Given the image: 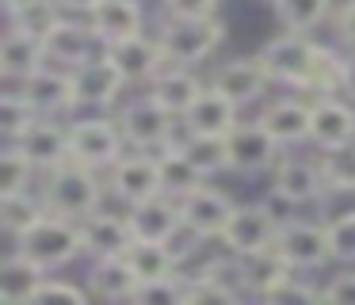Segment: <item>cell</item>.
Listing matches in <instances>:
<instances>
[{
	"mask_svg": "<svg viewBox=\"0 0 355 305\" xmlns=\"http://www.w3.org/2000/svg\"><path fill=\"white\" fill-rule=\"evenodd\" d=\"M42 198H46L50 214H62V218H88V214L100 210L103 202V180L96 168L80 164V160H65V164L50 168L46 183H42Z\"/></svg>",
	"mask_w": 355,
	"mask_h": 305,
	"instance_id": "1",
	"label": "cell"
},
{
	"mask_svg": "<svg viewBox=\"0 0 355 305\" xmlns=\"http://www.w3.org/2000/svg\"><path fill=\"white\" fill-rule=\"evenodd\" d=\"M119 130H123L126 145L141 152H164V149H176L180 137L187 134L184 122H176V114H168L157 99L141 96L130 99V103L119 111Z\"/></svg>",
	"mask_w": 355,
	"mask_h": 305,
	"instance_id": "2",
	"label": "cell"
},
{
	"mask_svg": "<svg viewBox=\"0 0 355 305\" xmlns=\"http://www.w3.org/2000/svg\"><path fill=\"white\" fill-rule=\"evenodd\" d=\"M157 42H161L168 65H199L207 61L218 46L225 42V23L218 15H202V19H168L157 27Z\"/></svg>",
	"mask_w": 355,
	"mask_h": 305,
	"instance_id": "3",
	"label": "cell"
},
{
	"mask_svg": "<svg viewBox=\"0 0 355 305\" xmlns=\"http://www.w3.org/2000/svg\"><path fill=\"white\" fill-rule=\"evenodd\" d=\"M19 252L42 263L46 271H58V267H69L73 259L85 252V241H80V221L62 218V214H46L39 225H31L24 236L16 241Z\"/></svg>",
	"mask_w": 355,
	"mask_h": 305,
	"instance_id": "4",
	"label": "cell"
},
{
	"mask_svg": "<svg viewBox=\"0 0 355 305\" xmlns=\"http://www.w3.org/2000/svg\"><path fill=\"white\" fill-rule=\"evenodd\" d=\"M279 229H283V218H275L260 202H248L230 214V221L222 229V244H225V252H233L241 259H256L263 252H275Z\"/></svg>",
	"mask_w": 355,
	"mask_h": 305,
	"instance_id": "5",
	"label": "cell"
},
{
	"mask_svg": "<svg viewBox=\"0 0 355 305\" xmlns=\"http://www.w3.org/2000/svg\"><path fill=\"white\" fill-rule=\"evenodd\" d=\"M123 149H130V145H126V137H123V130H119L115 119L92 114V119L69 122V152L80 164L96 168V172L115 168L119 160H123Z\"/></svg>",
	"mask_w": 355,
	"mask_h": 305,
	"instance_id": "6",
	"label": "cell"
},
{
	"mask_svg": "<svg viewBox=\"0 0 355 305\" xmlns=\"http://www.w3.org/2000/svg\"><path fill=\"white\" fill-rule=\"evenodd\" d=\"M176 202H180V218H184V233L199 236V241H222L225 221L237 210V202L207 180L199 187H191L184 198H176Z\"/></svg>",
	"mask_w": 355,
	"mask_h": 305,
	"instance_id": "7",
	"label": "cell"
},
{
	"mask_svg": "<svg viewBox=\"0 0 355 305\" xmlns=\"http://www.w3.org/2000/svg\"><path fill=\"white\" fill-rule=\"evenodd\" d=\"M275 252L294 267V271H317V267H324L332 259L329 225H321V221H302V218L283 221Z\"/></svg>",
	"mask_w": 355,
	"mask_h": 305,
	"instance_id": "8",
	"label": "cell"
},
{
	"mask_svg": "<svg viewBox=\"0 0 355 305\" xmlns=\"http://www.w3.org/2000/svg\"><path fill=\"white\" fill-rule=\"evenodd\" d=\"M225 141H230V172H237V175L268 172V168H275L279 157H283V145L271 137V130L263 126L260 119L237 122V126L225 134Z\"/></svg>",
	"mask_w": 355,
	"mask_h": 305,
	"instance_id": "9",
	"label": "cell"
},
{
	"mask_svg": "<svg viewBox=\"0 0 355 305\" xmlns=\"http://www.w3.org/2000/svg\"><path fill=\"white\" fill-rule=\"evenodd\" d=\"M111 191L123 198L126 206L149 202V198L164 195V172H161V152H126L115 168H111Z\"/></svg>",
	"mask_w": 355,
	"mask_h": 305,
	"instance_id": "10",
	"label": "cell"
},
{
	"mask_svg": "<svg viewBox=\"0 0 355 305\" xmlns=\"http://www.w3.org/2000/svg\"><path fill=\"white\" fill-rule=\"evenodd\" d=\"M317 53V42L302 31H283V35L268 38L260 50L263 65H268L271 80L275 84H286V88H298L309 73V61Z\"/></svg>",
	"mask_w": 355,
	"mask_h": 305,
	"instance_id": "11",
	"label": "cell"
},
{
	"mask_svg": "<svg viewBox=\"0 0 355 305\" xmlns=\"http://www.w3.org/2000/svg\"><path fill=\"white\" fill-rule=\"evenodd\" d=\"M275 195L286 206H309V202H324L329 180L321 172V160H306V157H279L275 164Z\"/></svg>",
	"mask_w": 355,
	"mask_h": 305,
	"instance_id": "12",
	"label": "cell"
},
{
	"mask_svg": "<svg viewBox=\"0 0 355 305\" xmlns=\"http://www.w3.org/2000/svg\"><path fill=\"white\" fill-rule=\"evenodd\" d=\"M73 84H77V103L92 107V111L115 107L126 92V76L115 69V61H111L107 53H96L92 61L73 69Z\"/></svg>",
	"mask_w": 355,
	"mask_h": 305,
	"instance_id": "13",
	"label": "cell"
},
{
	"mask_svg": "<svg viewBox=\"0 0 355 305\" xmlns=\"http://www.w3.org/2000/svg\"><path fill=\"white\" fill-rule=\"evenodd\" d=\"M19 92L39 107V114H69L77 103V84H73V69L62 65H42L31 76L19 80Z\"/></svg>",
	"mask_w": 355,
	"mask_h": 305,
	"instance_id": "14",
	"label": "cell"
},
{
	"mask_svg": "<svg viewBox=\"0 0 355 305\" xmlns=\"http://www.w3.org/2000/svg\"><path fill=\"white\" fill-rule=\"evenodd\" d=\"M210 84L222 88L237 107H248V103H260L263 92L275 80H271V73H268L260 53H252V58H233V61H225V65H218V73Z\"/></svg>",
	"mask_w": 355,
	"mask_h": 305,
	"instance_id": "15",
	"label": "cell"
},
{
	"mask_svg": "<svg viewBox=\"0 0 355 305\" xmlns=\"http://www.w3.org/2000/svg\"><path fill=\"white\" fill-rule=\"evenodd\" d=\"M103 53L115 61V69L126 76V84H149L164 65H168V58H164V50H161V42H157V35H153V38H149V35L123 38V42L103 46Z\"/></svg>",
	"mask_w": 355,
	"mask_h": 305,
	"instance_id": "16",
	"label": "cell"
},
{
	"mask_svg": "<svg viewBox=\"0 0 355 305\" xmlns=\"http://www.w3.org/2000/svg\"><path fill=\"white\" fill-rule=\"evenodd\" d=\"M355 141V107L344 103L340 96L313 99V119H309V145L317 149H340Z\"/></svg>",
	"mask_w": 355,
	"mask_h": 305,
	"instance_id": "17",
	"label": "cell"
},
{
	"mask_svg": "<svg viewBox=\"0 0 355 305\" xmlns=\"http://www.w3.org/2000/svg\"><path fill=\"white\" fill-rule=\"evenodd\" d=\"M88 27L96 31L100 46L146 35V4L141 0H103L100 8L88 12Z\"/></svg>",
	"mask_w": 355,
	"mask_h": 305,
	"instance_id": "18",
	"label": "cell"
},
{
	"mask_svg": "<svg viewBox=\"0 0 355 305\" xmlns=\"http://www.w3.org/2000/svg\"><path fill=\"white\" fill-rule=\"evenodd\" d=\"M96 31L85 27L77 19H62L46 38H42V50H46L50 65H62V69H80L85 61L96 58Z\"/></svg>",
	"mask_w": 355,
	"mask_h": 305,
	"instance_id": "19",
	"label": "cell"
},
{
	"mask_svg": "<svg viewBox=\"0 0 355 305\" xmlns=\"http://www.w3.org/2000/svg\"><path fill=\"white\" fill-rule=\"evenodd\" d=\"M237 122H241V107L233 103L222 88H214V84H207L202 96L191 103V111L184 114L187 134H218V137H225Z\"/></svg>",
	"mask_w": 355,
	"mask_h": 305,
	"instance_id": "20",
	"label": "cell"
},
{
	"mask_svg": "<svg viewBox=\"0 0 355 305\" xmlns=\"http://www.w3.org/2000/svg\"><path fill=\"white\" fill-rule=\"evenodd\" d=\"M130 229L134 241H176L184 233V218H180V202L168 195H157L149 202L130 206Z\"/></svg>",
	"mask_w": 355,
	"mask_h": 305,
	"instance_id": "21",
	"label": "cell"
},
{
	"mask_svg": "<svg viewBox=\"0 0 355 305\" xmlns=\"http://www.w3.org/2000/svg\"><path fill=\"white\" fill-rule=\"evenodd\" d=\"M80 241H85V252L92 259H100V256H123V252L134 244L130 218L103 214V210L88 214V218H80Z\"/></svg>",
	"mask_w": 355,
	"mask_h": 305,
	"instance_id": "22",
	"label": "cell"
},
{
	"mask_svg": "<svg viewBox=\"0 0 355 305\" xmlns=\"http://www.w3.org/2000/svg\"><path fill=\"white\" fill-rule=\"evenodd\" d=\"M149 99H157V103L164 107L168 114H176V119H184L187 111H191V103L202 96V80L191 73L187 65H164L161 73L149 80Z\"/></svg>",
	"mask_w": 355,
	"mask_h": 305,
	"instance_id": "23",
	"label": "cell"
},
{
	"mask_svg": "<svg viewBox=\"0 0 355 305\" xmlns=\"http://www.w3.org/2000/svg\"><path fill=\"white\" fill-rule=\"evenodd\" d=\"M309 119H313V103L309 99H294V96H283V99H271L268 107H263L260 122L271 130V137H275L279 145H302L309 141Z\"/></svg>",
	"mask_w": 355,
	"mask_h": 305,
	"instance_id": "24",
	"label": "cell"
},
{
	"mask_svg": "<svg viewBox=\"0 0 355 305\" xmlns=\"http://www.w3.org/2000/svg\"><path fill=\"white\" fill-rule=\"evenodd\" d=\"M344 84H347V58L340 50H332V46L317 42V53H313V61H309L306 80H302L294 92L313 103V99H324V96H340Z\"/></svg>",
	"mask_w": 355,
	"mask_h": 305,
	"instance_id": "25",
	"label": "cell"
},
{
	"mask_svg": "<svg viewBox=\"0 0 355 305\" xmlns=\"http://www.w3.org/2000/svg\"><path fill=\"white\" fill-rule=\"evenodd\" d=\"M19 145H24L27 157H31L42 172H50V168L73 160V152H69V126L54 122V114H42V119L35 122L24 137H19Z\"/></svg>",
	"mask_w": 355,
	"mask_h": 305,
	"instance_id": "26",
	"label": "cell"
},
{
	"mask_svg": "<svg viewBox=\"0 0 355 305\" xmlns=\"http://www.w3.org/2000/svg\"><path fill=\"white\" fill-rule=\"evenodd\" d=\"M138 274L126 263V256H100L88 267V290L103 302H134L138 294Z\"/></svg>",
	"mask_w": 355,
	"mask_h": 305,
	"instance_id": "27",
	"label": "cell"
},
{
	"mask_svg": "<svg viewBox=\"0 0 355 305\" xmlns=\"http://www.w3.org/2000/svg\"><path fill=\"white\" fill-rule=\"evenodd\" d=\"M46 279V267L35 263L27 252H12L4 263H0V302L4 305H24V302H35V290L42 286Z\"/></svg>",
	"mask_w": 355,
	"mask_h": 305,
	"instance_id": "28",
	"label": "cell"
},
{
	"mask_svg": "<svg viewBox=\"0 0 355 305\" xmlns=\"http://www.w3.org/2000/svg\"><path fill=\"white\" fill-rule=\"evenodd\" d=\"M42 65H50L46 50H42V38L27 35L19 27H8L4 46H0V73L8 76V80H24V76H31Z\"/></svg>",
	"mask_w": 355,
	"mask_h": 305,
	"instance_id": "29",
	"label": "cell"
},
{
	"mask_svg": "<svg viewBox=\"0 0 355 305\" xmlns=\"http://www.w3.org/2000/svg\"><path fill=\"white\" fill-rule=\"evenodd\" d=\"M126 263L134 267L141 282L146 279H164V274H180V252L172 248V241H134L130 248L123 252Z\"/></svg>",
	"mask_w": 355,
	"mask_h": 305,
	"instance_id": "30",
	"label": "cell"
},
{
	"mask_svg": "<svg viewBox=\"0 0 355 305\" xmlns=\"http://www.w3.org/2000/svg\"><path fill=\"white\" fill-rule=\"evenodd\" d=\"M176 149L191 160V168L202 175V180L230 172V141L218 137V134H184Z\"/></svg>",
	"mask_w": 355,
	"mask_h": 305,
	"instance_id": "31",
	"label": "cell"
},
{
	"mask_svg": "<svg viewBox=\"0 0 355 305\" xmlns=\"http://www.w3.org/2000/svg\"><path fill=\"white\" fill-rule=\"evenodd\" d=\"M50 214L46 198L31 195V191H16V195H0V229L8 236H24L31 225H39L42 218Z\"/></svg>",
	"mask_w": 355,
	"mask_h": 305,
	"instance_id": "32",
	"label": "cell"
},
{
	"mask_svg": "<svg viewBox=\"0 0 355 305\" xmlns=\"http://www.w3.org/2000/svg\"><path fill=\"white\" fill-rule=\"evenodd\" d=\"M271 8H275L279 23H283L286 31H302V35L317 31L324 19H332V12H336L332 0H275Z\"/></svg>",
	"mask_w": 355,
	"mask_h": 305,
	"instance_id": "33",
	"label": "cell"
},
{
	"mask_svg": "<svg viewBox=\"0 0 355 305\" xmlns=\"http://www.w3.org/2000/svg\"><path fill=\"white\" fill-rule=\"evenodd\" d=\"M39 119H42L39 107H35L19 88L4 92V99H0V134H4V141H19Z\"/></svg>",
	"mask_w": 355,
	"mask_h": 305,
	"instance_id": "34",
	"label": "cell"
},
{
	"mask_svg": "<svg viewBox=\"0 0 355 305\" xmlns=\"http://www.w3.org/2000/svg\"><path fill=\"white\" fill-rule=\"evenodd\" d=\"M39 172L27 149L19 141L4 145V157H0V195H16V191H31V180Z\"/></svg>",
	"mask_w": 355,
	"mask_h": 305,
	"instance_id": "35",
	"label": "cell"
},
{
	"mask_svg": "<svg viewBox=\"0 0 355 305\" xmlns=\"http://www.w3.org/2000/svg\"><path fill=\"white\" fill-rule=\"evenodd\" d=\"M161 172H164V195L168 198H184L191 187H199L202 175L191 168V160L180 149H164L161 152Z\"/></svg>",
	"mask_w": 355,
	"mask_h": 305,
	"instance_id": "36",
	"label": "cell"
},
{
	"mask_svg": "<svg viewBox=\"0 0 355 305\" xmlns=\"http://www.w3.org/2000/svg\"><path fill=\"white\" fill-rule=\"evenodd\" d=\"M321 172L329 180V191H355V141L340 145V149H324Z\"/></svg>",
	"mask_w": 355,
	"mask_h": 305,
	"instance_id": "37",
	"label": "cell"
},
{
	"mask_svg": "<svg viewBox=\"0 0 355 305\" xmlns=\"http://www.w3.org/2000/svg\"><path fill=\"white\" fill-rule=\"evenodd\" d=\"M62 12H65V8L58 4V0H39V4H31L27 12L12 15L8 27H19V31H27V35H35V38H46L50 31L65 19Z\"/></svg>",
	"mask_w": 355,
	"mask_h": 305,
	"instance_id": "38",
	"label": "cell"
},
{
	"mask_svg": "<svg viewBox=\"0 0 355 305\" xmlns=\"http://www.w3.org/2000/svg\"><path fill=\"white\" fill-rule=\"evenodd\" d=\"M134 302H141V305H176V302H187V279H184V274L146 279V282H138Z\"/></svg>",
	"mask_w": 355,
	"mask_h": 305,
	"instance_id": "39",
	"label": "cell"
},
{
	"mask_svg": "<svg viewBox=\"0 0 355 305\" xmlns=\"http://www.w3.org/2000/svg\"><path fill=\"white\" fill-rule=\"evenodd\" d=\"M329 241H332V259L355 263V210L329 221Z\"/></svg>",
	"mask_w": 355,
	"mask_h": 305,
	"instance_id": "40",
	"label": "cell"
},
{
	"mask_svg": "<svg viewBox=\"0 0 355 305\" xmlns=\"http://www.w3.org/2000/svg\"><path fill=\"white\" fill-rule=\"evenodd\" d=\"M263 302H324V297H321V290L309 286L302 274H286L275 290H268V294H263Z\"/></svg>",
	"mask_w": 355,
	"mask_h": 305,
	"instance_id": "41",
	"label": "cell"
},
{
	"mask_svg": "<svg viewBox=\"0 0 355 305\" xmlns=\"http://www.w3.org/2000/svg\"><path fill=\"white\" fill-rule=\"evenodd\" d=\"M88 294L92 290H85V286H73V282H65V279H42V286L35 290V302H69V305H85L88 302Z\"/></svg>",
	"mask_w": 355,
	"mask_h": 305,
	"instance_id": "42",
	"label": "cell"
},
{
	"mask_svg": "<svg viewBox=\"0 0 355 305\" xmlns=\"http://www.w3.org/2000/svg\"><path fill=\"white\" fill-rule=\"evenodd\" d=\"M161 4L176 19H202V15H218L222 0H161Z\"/></svg>",
	"mask_w": 355,
	"mask_h": 305,
	"instance_id": "43",
	"label": "cell"
},
{
	"mask_svg": "<svg viewBox=\"0 0 355 305\" xmlns=\"http://www.w3.org/2000/svg\"><path fill=\"white\" fill-rule=\"evenodd\" d=\"M321 297L324 302H340V305H355V271L332 274V279L321 286Z\"/></svg>",
	"mask_w": 355,
	"mask_h": 305,
	"instance_id": "44",
	"label": "cell"
},
{
	"mask_svg": "<svg viewBox=\"0 0 355 305\" xmlns=\"http://www.w3.org/2000/svg\"><path fill=\"white\" fill-rule=\"evenodd\" d=\"M332 31H336V38L347 50H355V0H344V4L332 12Z\"/></svg>",
	"mask_w": 355,
	"mask_h": 305,
	"instance_id": "45",
	"label": "cell"
},
{
	"mask_svg": "<svg viewBox=\"0 0 355 305\" xmlns=\"http://www.w3.org/2000/svg\"><path fill=\"white\" fill-rule=\"evenodd\" d=\"M58 4H62L65 12H80V15H88L92 8H100L103 0H58Z\"/></svg>",
	"mask_w": 355,
	"mask_h": 305,
	"instance_id": "46",
	"label": "cell"
},
{
	"mask_svg": "<svg viewBox=\"0 0 355 305\" xmlns=\"http://www.w3.org/2000/svg\"><path fill=\"white\" fill-rule=\"evenodd\" d=\"M31 4H39V0H4V12H8V19H12V15L27 12Z\"/></svg>",
	"mask_w": 355,
	"mask_h": 305,
	"instance_id": "47",
	"label": "cell"
},
{
	"mask_svg": "<svg viewBox=\"0 0 355 305\" xmlns=\"http://www.w3.org/2000/svg\"><path fill=\"white\" fill-rule=\"evenodd\" d=\"M344 92H347V96L355 99V53H352V58H347V84H344Z\"/></svg>",
	"mask_w": 355,
	"mask_h": 305,
	"instance_id": "48",
	"label": "cell"
},
{
	"mask_svg": "<svg viewBox=\"0 0 355 305\" xmlns=\"http://www.w3.org/2000/svg\"><path fill=\"white\" fill-rule=\"evenodd\" d=\"M268 4H275V0H268Z\"/></svg>",
	"mask_w": 355,
	"mask_h": 305,
	"instance_id": "49",
	"label": "cell"
}]
</instances>
